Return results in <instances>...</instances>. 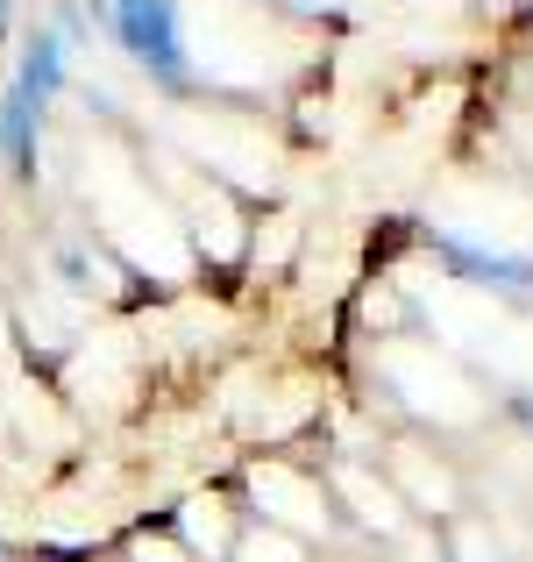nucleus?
I'll return each mask as SVG.
<instances>
[{
    "label": "nucleus",
    "mask_w": 533,
    "mask_h": 562,
    "mask_svg": "<svg viewBox=\"0 0 533 562\" xmlns=\"http://www.w3.org/2000/svg\"><path fill=\"white\" fill-rule=\"evenodd\" d=\"M249 498H257V520L263 527H285V535H299V541H314V535H334V492H328V477H314V470H299V463H285V456H271L263 470H249Z\"/></svg>",
    "instance_id": "obj_2"
},
{
    "label": "nucleus",
    "mask_w": 533,
    "mask_h": 562,
    "mask_svg": "<svg viewBox=\"0 0 533 562\" xmlns=\"http://www.w3.org/2000/svg\"><path fill=\"white\" fill-rule=\"evenodd\" d=\"M114 43L128 50V65L165 93H200L192 79V50H185V8L178 0H100Z\"/></svg>",
    "instance_id": "obj_1"
},
{
    "label": "nucleus",
    "mask_w": 533,
    "mask_h": 562,
    "mask_svg": "<svg viewBox=\"0 0 533 562\" xmlns=\"http://www.w3.org/2000/svg\"><path fill=\"white\" fill-rule=\"evenodd\" d=\"M384 477H392L398 506L412 513V520H449V513H463V477H455L449 456L420 449V441H392L384 449Z\"/></svg>",
    "instance_id": "obj_3"
},
{
    "label": "nucleus",
    "mask_w": 533,
    "mask_h": 562,
    "mask_svg": "<svg viewBox=\"0 0 533 562\" xmlns=\"http://www.w3.org/2000/svg\"><path fill=\"white\" fill-rule=\"evenodd\" d=\"M65 71H71V29L65 22H57V29H36V36H29V50H22V65H14V93L36 100V108H50L57 86H65Z\"/></svg>",
    "instance_id": "obj_4"
},
{
    "label": "nucleus",
    "mask_w": 533,
    "mask_h": 562,
    "mask_svg": "<svg viewBox=\"0 0 533 562\" xmlns=\"http://www.w3.org/2000/svg\"><path fill=\"white\" fill-rule=\"evenodd\" d=\"M0 562H8V555H0Z\"/></svg>",
    "instance_id": "obj_6"
},
{
    "label": "nucleus",
    "mask_w": 533,
    "mask_h": 562,
    "mask_svg": "<svg viewBox=\"0 0 533 562\" xmlns=\"http://www.w3.org/2000/svg\"><path fill=\"white\" fill-rule=\"evenodd\" d=\"M228 562H314V541L285 535V527H263V520H242Z\"/></svg>",
    "instance_id": "obj_5"
}]
</instances>
